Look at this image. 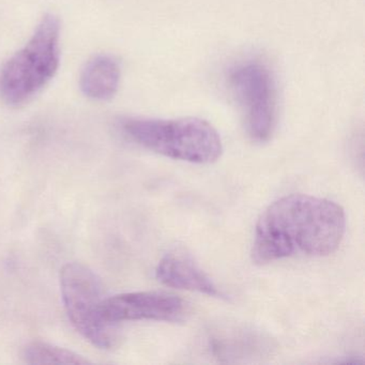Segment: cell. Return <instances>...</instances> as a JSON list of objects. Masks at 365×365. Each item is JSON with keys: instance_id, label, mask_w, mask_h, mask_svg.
Listing matches in <instances>:
<instances>
[{"instance_id": "obj_4", "label": "cell", "mask_w": 365, "mask_h": 365, "mask_svg": "<svg viewBox=\"0 0 365 365\" xmlns=\"http://www.w3.org/2000/svg\"><path fill=\"white\" fill-rule=\"evenodd\" d=\"M227 84L242 113L250 138L259 144L270 140L277 128L279 95L268 63L258 58L235 63L228 71Z\"/></svg>"}, {"instance_id": "obj_9", "label": "cell", "mask_w": 365, "mask_h": 365, "mask_svg": "<svg viewBox=\"0 0 365 365\" xmlns=\"http://www.w3.org/2000/svg\"><path fill=\"white\" fill-rule=\"evenodd\" d=\"M120 78L118 61L108 55H99L85 66L81 73L80 86L86 97L106 101L116 95Z\"/></svg>"}, {"instance_id": "obj_2", "label": "cell", "mask_w": 365, "mask_h": 365, "mask_svg": "<svg viewBox=\"0 0 365 365\" xmlns=\"http://www.w3.org/2000/svg\"><path fill=\"white\" fill-rule=\"evenodd\" d=\"M119 125L132 142L170 159L210 164L223 153L221 136L202 119L123 118Z\"/></svg>"}, {"instance_id": "obj_6", "label": "cell", "mask_w": 365, "mask_h": 365, "mask_svg": "<svg viewBox=\"0 0 365 365\" xmlns=\"http://www.w3.org/2000/svg\"><path fill=\"white\" fill-rule=\"evenodd\" d=\"M102 315L110 324L135 320L179 322L187 312L185 301L159 292H128L104 299Z\"/></svg>"}, {"instance_id": "obj_1", "label": "cell", "mask_w": 365, "mask_h": 365, "mask_svg": "<svg viewBox=\"0 0 365 365\" xmlns=\"http://www.w3.org/2000/svg\"><path fill=\"white\" fill-rule=\"evenodd\" d=\"M345 230V212L336 202L304 194L284 196L260 215L252 257L266 264L292 256H328L339 249Z\"/></svg>"}, {"instance_id": "obj_8", "label": "cell", "mask_w": 365, "mask_h": 365, "mask_svg": "<svg viewBox=\"0 0 365 365\" xmlns=\"http://www.w3.org/2000/svg\"><path fill=\"white\" fill-rule=\"evenodd\" d=\"M155 277L168 287L200 292L215 298L227 299L210 277L185 254L170 253L162 258L155 269Z\"/></svg>"}, {"instance_id": "obj_10", "label": "cell", "mask_w": 365, "mask_h": 365, "mask_svg": "<svg viewBox=\"0 0 365 365\" xmlns=\"http://www.w3.org/2000/svg\"><path fill=\"white\" fill-rule=\"evenodd\" d=\"M22 358L29 364H88L84 356L51 344L34 341L24 348Z\"/></svg>"}, {"instance_id": "obj_5", "label": "cell", "mask_w": 365, "mask_h": 365, "mask_svg": "<svg viewBox=\"0 0 365 365\" xmlns=\"http://www.w3.org/2000/svg\"><path fill=\"white\" fill-rule=\"evenodd\" d=\"M63 304L69 319L82 336L100 349L118 341L116 327L102 315V285L97 275L81 264H68L61 272Z\"/></svg>"}, {"instance_id": "obj_3", "label": "cell", "mask_w": 365, "mask_h": 365, "mask_svg": "<svg viewBox=\"0 0 365 365\" xmlns=\"http://www.w3.org/2000/svg\"><path fill=\"white\" fill-rule=\"evenodd\" d=\"M61 22L46 14L29 43L0 71V97L11 106L31 101L54 78L61 63Z\"/></svg>"}, {"instance_id": "obj_7", "label": "cell", "mask_w": 365, "mask_h": 365, "mask_svg": "<svg viewBox=\"0 0 365 365\" xmlns=\"http://www.w3.org/2000/svg\"><path fill=\"white\" fill-rule=\"evenodd\" d=\"M208 349L223 362H249L268 358L272 354L270 337L247 326H223L211 331Z\"/></svg>"}]
</instances>
